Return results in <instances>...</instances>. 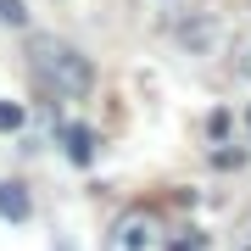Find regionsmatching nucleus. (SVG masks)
<instances>
[{
  "label": "nucleus",
  "mask_w": 251,
  "mask_h": 251,
  "mask_svg": "<svg viewBox=\"0 0 251 251\" xmlns=\"http://www.w3.org/2000/svg\"><path fill=\"white\" fill-rule=\"evenodd\" d=\"M179 251H201V240H184V246H179Z\"/></svg>",
  "instance_id": "8"
},
{
  "label": "nucleus",
  "mask_w": 251,
  "mask_h": 251,
  "mask_svg": "<svg viewBox=\"0 0 251 251\" xmlns=\"http://www.w3.org/2000/svg\"><path fill=\"white\" fill-rule=\"evenodd\" d=\"M0 23H6V28H23L28 23V6H23V0H0Z\"/></svg>",
  "instance_id": "5"
},
{
  "label": "nucleus",
  "mask_w": 251,
  "mask_h": 251,
  "mask_svg": "<svg viewBox=\"0 0 251 251\" xmlns=\"http://www.w3.org/2000/svg\"><path fill=\"white\" fill-rule=\"evenodd\" d=\"M56 251H73V240H56Z\"/></svg>",
  "instance_id": "9"
},
{
  "label": "nucleus",
  "mask_w": 251,
  "mask_h": 251,
  "mask_svg": "<svg viewBox=\"0 0 251 251\" xmlns=\"http://www.w3.org/2000/svg\"><path fill=\"white\" fill-rule=\"evenodd\" d=\"M246 123H251V112H246Z\"/></svg>",
  "instance_id": "11"
},
{
  "label": "nucleus",
  "mask_w": 251,
  "mask_h": 251,
  "mask_svg": "<svg viewBox=\"0 0 251 251\" xmlns=\"http://www.w3.org/2000/svg\"><path fill=\"white\" fill-rule=\"evenodd\" d=\"M168 246H173V234L162 224V212H151V206H128L106 229V251H168Z\"/></svg>",
  "instance_id": "2"
},
{
  "label": "nucleus",
  "mask_w": 251,
  "mask_h": 251,
  "mask_svg": "<svg viewBox=\"0 0 251 251\" xmlns=\"http://www.w3.org/2000/svg\"><path fill=\"white\" fill-rule=\"evenodd\" d=\"M28 73H34V84L45 95H56V100H84L95 90L90 56H84L78 45H67V39H56V34L28 39Z\"/></svg>",
  "instance_id": "1"
},
{
  "label": "nucleus",
  "mask_w": 251,
  "mask_h": 251,
  "mask_svg": "<svg viewBox=\"0 0 251 251\" xmlns=\"http://www.w3.org/2000/svg\"><path fill=\"white\" fill-rule=\"evenodd\" d=\"M0 218H6V224H28V218H34V196H28V184L0 179Z\"/></svg>",
  "instance_id": "3"
},
{
  "label": "nucleus",
  "mask_w": 251,
  "mask_h": 251,
  "mask_svg": "<svg viewBox=\"0 0 251 251\" xmlns=\"http://www.w3.org/2000/svg\"><path fill=\"white\" fill-rule=\"evenodd\" d=\"M62 145H67V156L78 162V168H84V162L95 156V134H90L84 123H67V128H62Z\"/></svg>",
  "instance_id": "4"
},
{
  "label": "nucleus",
  "mask_w": 251,
  "mask_h": 251,
  "mask_svg": "<svg viewBox=\"0 0 251 251\" xmlns=\"http://www.w3.org/2000/svg\"><path fill=\"white\" fill-rule=\"evenodd\" d=\"M240 251H251V240H246V246H240Z\"/></svg>",
  "instance_id": "10"
},
{
  "label": "nucleus",
  "mask_w": 251,
  "mask_h": 251,
  "mask_svg": "<svg viewBox=\"0 0 251 251\" xmlns=\"http://www.w3.org/2000/svg\"><path fill=\"white\" fill-rule=\"evenodd\" d=\"M6 128H23V106H6V100H0V134H6Z\"/></svg>",
  "instance_id": "6"
},
{
  "label": "nucleus",
  "mask_w": 251,
  "mask_h": 251,
  "mask_svg": "<svg viewBox=\"0 0 251 251\" xmlns=\"http://www.w3.org/2000/svg\"><path fill=\"white\" fill-rule=\"evenodd\" d=\"M240 73H246V78H251V50H246V56H240Z\"/></svg>",
  "instance_id": "7"
}]
</instances>
